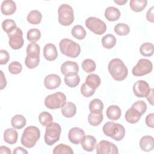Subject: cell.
<instances>
[{"instance_id":"35","label":"cell","mask_w":154,"mask_h":154,"mask_svg":"<svg viewBox=\"0 0 154 154\" xmlns=\"http://www.w3.org/2000/svg\"><path fill=\"white\" fill-rule=\"evenodd\" d=\"M2 28L4 31L8 34L13 32L17 28V26L14 20L10 19H7L2 22Z\"/></svg>"},{"instance_id":"24","label":"cell","mask_w":154,"mask_h":154,"mask_svg":"<svg viewBox=\"0 0 154 154\" xmlns=\"http://www.w3.org/2000/svg\"><path fill=\"white\" fill-rule=\"evenodd\" d=\"M76 112V107L75 103L71 102H67L61 108V113L63 116L67 118L73 117Z\"/></svg>"},{"instance_id":"16","label":"cell","mask_w":154,"mask_h":154,"mask_svg":"<svg viewBox=\"0 0 154 154\" xmlns=\"http://www.w3.org/2000/svg\"><path fill=\"white\" fill-rule=\"evenodd\" d=\"M43 56L49 61H54L58 57V52L55 46L52 43L46 44L43 48Z\"/></svg>"},{"instance_id":"18","label":"cell","mask_w":154,"mask_h":154,"mask_svg":"<svg viewBox=\"0 0 154 154\" xmlns=\"http://www.w3.org/2000/svg\"><path fill=\"white\" fill-rule=\"evenodd\" d=\"M142 114L135 108L131 106L129 108L125 113V119L129 123H137L141 117Z\"/></svg>"},{"instance_id":"20","label":"cell","mask_w":154,"mask_h":154,"mask_svg":"<svg viewBox=\"0 0 154 154\" xmlns=\"http://www.w3.org/2000/svg\"><path fill=\"white\" fill-rule=\"evenodd\" d=\"M1 10L3 14L5 16L14 14L16 10V5L14 1L11 0L4 1L1 6Z\"/></svg>"},{"instance_id":"26","label":"cell","mask_w":154,"mask_h":154,"mask_svg":"<svg viewBox=\"0 0 154 154\" xmlns=\"http://www.w3.org/2000/svg\"><path fill=\"white\" fill-rule=\"evenodd\" d=\"M103 103L99 99H94L89 103V109L91 113L100 114L102 112Z\"/></svg>"},{"instance_id":"40","label":"cell","mask_w":154,"mask_h":154,"mask_svg":"<svg viewBox=\"0 0 154 154\" xmlns=\"http://www.w3.org/2000/svg\"><path fill=\"white\" fill-rule=\"evenodd\" d=\"M64 82L69 87L73 88L78 85L80 82L79 76L77 74L75 75L65 76L64 77Z\"/></svg>"},{"instance_id":"50","label":"cell","mask_w":154,"mask_h":154,"mask_svg":"<svg viewBox=\"0 0 154 154\" xmlns=\"http://www.w3.org/2000/svg\"><path fill=\"white\" fill-rule=\"evenodd\" d=\"M153 92H154V90L153 88L150 89L149 93L146 96L147 100L152 105H153Z\"/></svg>"},{"instance_id":"17","label":"cell","mask_w":154,"mask_h":154,"mask_svg":"<svg viewBox=\"0 0 154 154\" xmlns=\"http://www.w3.org/2000/svg\"><path fill=\"white\" fill-rule=\"evenodd\" d=\"M81 144L84 150L87 152H92L94 150L96 146L97 140L95 137L92 135H85L82 140Z\"/></svg>"},{"instance_id":"4","label":"cell","mask_w":154,"mask_h":154,"mask_svg":"<svg viewBox=\"0 0 154 154\" xmlns=\"http://www.w3.org/2000/svg\"><path fill=\"white\" fill-rule=\"evenodd\" d=\"M59 47L63 55L70 58H76L81 53L79 45L69 38H63L59 43Z\"/></svg>"},{"instance_id":"37","label":"cell","mask_w":154,"mask_h":154,"mask_svg":"<svg viewBox=\"0 0 154 154\" xmlns=\"http://www.w3.org/2000/svg\"><path fill=\"white\" fill-rule=\"evenodd\" d=\"M114 32L119 35H126L129 33L130 28L127 24L119 23L114 26Z\"/></svg>"},{"instance_id":"46","label":"cell","mask_w":154,"mask_h":154,"mask_svg":"<svg viewBox=\"0 0 154 154\" xmlns=\"http://www.w3.org/2000/svg\"><path fill=\"white\" fill-rule=\"evenodd\" d=\"M10 59V55L8 52L4 49L0 51V64L3 65L8 63Z\"/></svg>"},{"instance_id":"42","label":"cell","mask_w":154,"mask_h":154,"mask_svg":"<svg viewBox=\"0 0 154 154\" xmlns=\"http://www.w3.org/2000/svg\"><path fill=\"white\" fill-rule=\"evenodd\" d=\"M8 70L11 74H19L22 70V66L18 61H13L8 66Z\"/></svg>"},{"instance_id":"41","label":"cell","mask_w":154,"mask_h":154,"mask_svg":"<svg viewBox=\"0 0 154 154\" xmlns=\"http://www.w3.org/2000/svg\"><path fill=\"white\" fill-rule=\"evenodd\" d=\"M82 68L87 73H91L96 69V63L91 59H85L82 63Z\"/></svg>"},{"instance_id":"15","label":"cell","mask_w":154,"mask_h":154,"mask_svg":"<svg viewBox=\"0 0 154 154\" xmlns=\"http://www.w3.org/2000/svg\"><path fill=\"white\" fill-rule=\"evenodd\" d=\"M61 82V78L58 75L56 74H50L45 77L44 85L47 89L54 90L60 87Z\"/></svg>"},{"instance_id":"44","label":"cell","mask_w":154,"mask_h":154,"mask_svg":"<svg viewBox=\"0 0 154 154\" xmlns=\"http://www.w3.org/2000/svg\"><path fill=\"white\" fill-rule=\"evenodd\" d=\"M95 90L89 87L85 83H84L81 87V93L85 97H91L94 94Z\"/></svg>"},{"instance_id":"39","label":"cell","mask_w":154,"mask_h":154,"mask_svg":"<svg viewBox=\"0 0 154 154\" xmlns=\"http://www.w3.org/2000/svg\"><path fill=\"white\" fill-rule=\"evenodd\" d=\"M54 154H60V153H68L73 154V151L72 148L64 144H60L56 146L53 150Z\"/></svg>"},{"instance_id":"1","label":"cell","mask_w":154,"mask_h":154,"mask_svg":"<svg viewBox=\"0 0 154 154\" xmlns=\"http://www.w3.org/2000/svg\"><path fill=\"white\" fill-rule=\"evenodd\" d=\"M108 69L110 75L116 81H120L124 80L128 74L127 67L119 58L111 60L109 62Z\"/></svg>"},{"instance_id":"38","label":"cell","mask_w":154,"mask_h":154,"mask_svg":"<svg viewBox=\"0 0 154 154\" xmlns=\"http://www.w3.org/2000/svg\"><path fill=\"white\" fill-rule=\"evenodd\" d=\"M27 39L31 42H36L40 40L41 37V32L38 29L32 28L30 29L26 34Z\"/></svg>"},{"instance_id":"51","label":"cell","mask_w":154,"mask_h":154,"mask_svg":"<svg viewBox=\"0 0 154 154\" xmlns=\"http://www.w3.org/2000/svg\"><path fill=\"white\" fill-rule=\"evenodd\" d=\"M13 153L14 154H19V153H23V154H27L28 151L24 149L22 147H16L14 150H13Z\"/></svg>"},{"instance_id":"33","label":"cell","mask_w":154,"mask_h":154,"mask_svg":"<svg viewBox=\"0 0 154 154\" xmlns=\"http://www.w3.org/2000/svg\"><path fill=\"white\" fill-rule=\"evenodd\" d=\"M140 52L143 56L150 57L153 54L154 46L151 43L146 42L142 44L140 48Z\"/></svg>"},{"instance_id":"48","label":"cell","mask_w":154,"mask_h":154,"mask_svg":"<svg viewBox=\"0 0 154 154\" xmlns=\"http://www.w3.org/2000/svg\"><path fill=\"white\" fill-rule=\"evenodd\" d=\"M153 7H152L147 12L146 14V19L147 20L150 22L153 23L154 22V17H153Z\"/></svg>"},{"instance_id":"25","label":"cell","mask_w":154,"mask_h":154,"mask_svg":"<svg viewBox=\"0 0 154 154\" xmlns=\"http://www.w3.org/2000/svg\"><path fill=\"white\" fill-rule=\"evenodd\" d=\"M40 46L35 42H31L26 47V54L31 58H40Z\"/></svg>"},{"instance_id":"23","label":"cell","mask_w":154,"mask_h":154,"mask_svg":"<svg viewBox=\"0 0 154 154\" xmlns=\"http://www.w3.org/2000/svg\"><path fill=\"white\" fill-rule=\"evenodd\" d=\"M106 114L107 117L111 120H117L120 119L122 115V111L119 106L117 105L109 106L106 111Z\"/></svg>"},{"instance_id":"28","label":"cell","mask_w":154,"mask_h":154,"mask_svg":"<svg viewBox=\"0 0 154 154\" xmlns=\"http://www.w3.org/2000/svg\"><path fill=\"white\" fill-rule=\"evenodd\" d=\"M100 78L96 74H90L85 79V84L91 88L96 90L100 84Z\"/></svg>"},{"instance_id":"19","label":"cell","mask_w":154,"mask_h":154,"mask_svg":"<svg viewBox=\"0 0 154 154\" xmlns=\"http://www.w3.org/2000/svg\"><path fill=\"white\" fill-rule=\"evenodd\" d=\"M140 147L143 151L150 152L154 148V139L150 135L143 136L140 141Z\"/></svg>"},{"instance_id":"53","label":"cell","mask_w":154,"mask_h":154,"mask_svg":"<svg viewBox=\"0 0 154 154\" xmlns=\"http://www.w3.org/2000/svg\"><path fill=\"white\" fill-rule=\"evenodd\" d=\"M127 0H125V1H120V0H118V1H116L114 0V2L116 3V4H117L118 5H124L125 4H126L127 2Z\"/></svg>"},{"instance_id":"36","label":"cell","mask_w":154,"mask_h":154,"mask_svg":"<svg viewBox=\"0 0 154 154\" xmlns=\"http://www.w3.org/2000/svg\"><path fill=\"white\" fill-rule=\"evenodd\" d=\"M38 120L42 125H43V126H46L52 123L53 117L49 112L46 111H43L39 114Z\"/></svg>"},{"instance_id":"29","label":"cell","mask_w":154,"mask_h":154,"mask_svg":"<svg viewBox=\"0 0 154 154\" xmlns=\"http://www.w3.org/2000/svg\"><path fill=\"white\" fill-rule=\"evenodd\" d=\"M42 19V13L36 10L31 11L27 16V21L32 25L39 24Z\"/></svg>"},{"instance_id":"8","label":"cell","mask_w":154,"mask_h":154,"mask_svg":"<svg viewBox=\"0 0 154 154\" xmlns=\"http://www.w3.org/2000/svg\"><path fill=\"white\" fill-rule=\"evenodd\" d=\"M87 28L97 35H102L106 31V25L105 23L99 18L95 17H90L85 22Z\"/></svg>"},{"instance_id":"27","label":"cell","mask_w":154,"mask_h":154,"mask_svg":"<svg viewBox=\"0 0 154 154\" xmlns=\"http://www.w3.org/2000/svg\"><path fill=\"white\" fill-rule=\"evenodd\" d=\"M26 120L25 117L20 114H17L13 116L11 120V126L17 129H20L26 125Z\"/></svg>"},{"instance_id":"34","label":"cell","mask_w":154,"mask_h":154,"mask_svg":"<svg viewBox=\"0 0 154 154\" xmlns=\"http://www.w3.org/2000/svg\"><path fill=\"white\" fill-rule=\"evenodd\" d=\"M103 119L102 112L100 114L90 113L88 116V122L93 126H97L99 125Z\"/></svg>"},{"instance_id":"3","label":"cell","mask_w":154,"mask_h":154,"mask_svg":"<svg viewBox=\"0 0 154 154\" xmlns=\"http://www.w3.org/2000/svg\"><path fill=\"white\" fill-rule=\"evenodd\" d=\"M104 134L116 141H121L125 135V129L123 125L113 122L105 123L102 128Z\"/></svg>"},{"instance_id":"47","label":"cell","mask_w":154,"mask_h":154,"mask_svg":"<svg viewBox=\"0 0 154 154\" xmlns=\"http://www.w3.org/2000/svg\"><path fill=\"white\" fill-rule=\"evenodd\" d=\"M145 122L147 126L153 128L154 127V114L150 113L148 114L146 117Z\"/></svg>"},{"instance_id":"45","label":"cell","mask_w":154,"mask_h":154,"mask_svg":"<svg viewBox=\"0 0 154 154\" xmlns=\"http://www.w3.org/2000/svg\"><path fill=\"white\" fill-rule=\"evenodd\" d=\"M132 106L140 111L142 115L146 112L147 109V105L143 100H138L134 102Z\"/></svg>"},{"instance_id":"7","label":"cell","mask_w":154,"mask_h":154,"mask_svg":"<svg viewBox=\"0 0 154 154\" xmlns=\"http://www.w3.org/2000/svg\"><path fill=\"white\" fill-rule=\"evenodd\" d=\"M58 22L63 26L70 25L74 21L73 10L71 6L64 4L61 5L58 10Z\"/></svg>"},{"instance_id":"2","label":"cell","mask_w":154,"mask_h":154,"mask_svg":"<svg viewBox=\"0 0 154 154\" xmlns=\"http://www.w3.org/2000/svg\"><path fill=\"white\" fill-rule=\"evenodd\" d=\"M40 137L39 129L34 126H29L26 128L21 137V144L26 148H32Z\"/></svg>"},{"instance_id":"12","label":"cell","mask_w":154,"mask_h":154,"mask_svg":"<svg viewBox=\"0 0 154 154\" xmlns=\"http://www.w3.org/2000/svg\"><path fill=\"white\" fill-rule=\"evenodd\" d=\"M150 91L149 84L143 80H138L133 85V91L138 97H146Z\"/></svg>"},{"instance_id":"43","label":"cell","mask_w":154,"mask_h":154,"mask_svg":"<svg viewBox=\"0 0 154 154\" xmlns=\"http://www.w3.org/2000/svg\"><path fill=\"white\" fill-rule=\"evenodd\" d=\"M40 58H31L28 56L25 57V64L26 66L30 69L35 68L39 64Z\"/></svg>"},{"instance_id":"49","label":"cell","mask_w":154,"mask_h":154,"mask_svg":"<svg viewBox=\"0 0 154 154\" xmlns=\"http://www.w3.org/2000/svg\"><path fill=\"white\" fill-rule=\"evenodd\" d=\"M1 72V78H0V89L3 90L7 85V80L5 78V76L3 73V72L2 70L0 71Z\"/></svg>"},{"instance_id":"13","label":"cell","mask_w":154,"mask_h":154,"mask_svg":"<svg viewBox=\"0 0 154 154\" xmlns=\"http://www.w3.org/2000/svg\"><path fill=\"white\" fill-rule=\"evenodd\" d=\"M79 72V66L77 63L71 61H66L61 66V72L64 76H69L77 75Z\"/></svg>"},{"instance_id":"6","label":"cell","mask_w":154,"mask_h":154,"mask_svg":"<svg viewBox=\"0 0 154 154\" xmlns=\"http://www.w3.org/2000/svg\"><path fill=\"white\" fill-rule=\"evenodd\" d=\"M66 103V96L61 92H56L48 95L45 99V106L51 109L62 108Z\"/></svg>"},{"instance_id":"9","label":"cell","mask_w":154,"mask_h":154,"mask_svg":"<svg viewBox=\"0 0 154 154\" xmlns=\"http://www.w3.org/2000/svg\"><path fill=\"white\" fill-rule=\"evenodd\" d=\"M153 65L148 59H140L132 69V74L135 76H142L150 73L152 71Z\"/></svg>"},{"instance_id":"5","label":"cell","mask_w":154,"mask_h":154,"mask_svg":"<svg viewBox=\"0 0 154 154\" xmlns=\"http://www.w3.org/2000/svg\"><path fill=\"white\" fill-rule=\"evenodd\" d=\"M61 128L57 123H52L46 126L44 137L45 142L48 146L54 144L60 140Z\"/></svg>"},{"instance_id":"14","label":"cell","mask_w":154,"mask_h":154,"mask_svg":"<svg viewBox=\"0 0 154 154\" xmlns=\"http://www.w3.org/2000/svg\"><path fill=\"white\" fill-rule=\"evenodd\" d=\"M84 137L85 132L84 130L78 127L71 128L68 133V138L69 141L74 144H78L81 143Z\"/></svg>"},{"instance_id":"22","label":"cell","mask_w":154,"mask_h":154,"mask_svg":"<svg viewBox=\"0 0 154 154\" xmlns=\"http://www.w3.org/2000/svg\"><path fill=\"white\" fill-rule=\"evenodd\" d=\"M120 10L114 7H108L105 11V17L108 21H116L120 18Z\"/></svg>"},{"instance_id":"10","label":"cell","mask_w":154,"mask_h":154,"mask_svg":"<svg viewBox=\"0 0 154 154\" xmlns=\"http://www.w3.org/2000/svg\"><path fill=\"white\" fill-rule=\"evenodd\" d=\"M9 37L8 43L13 49H20L24 43L22 31L17 27L13 32L7 34Z\"/></svg>"},{"instance_id":"31","label":"cell","mask_w":154,"mask_h":154,"mask_svg":"<svg viewBox=\"0 0 154 154\" xmlns=\"http://www.w3.org/2000/svg\"><path fill=\"white\" fill-rule=\"evenodd\" d=\"M116 44V38L112 34H108L102 38V45L106 49H111Z\"/></svg>"},{"instance_id":"11","label":"cell","mask_w":154,"mask_h":154,"mask_svg":"<svg viewBox=\"0 0 154 154\" xmlns=\"http://www.w3.org/2000/svg\"><path fill=\"white\" fill-rule=\"evenodd\" d=\"M96 153L97 154H117V147L108 141L102 140L96 144Z\"/></svg>"},{"instance_id":"30","label":"cell","mask_w":154,"mask_h":154,"mask_svg":"<svg viewBox=\"0 0 154 154\" xmlns=\"http://www.w3.org/2000/svg\"><path fill=\"white\" fill-rule=\"evenodd\" d=\"M147 0H131L129 5L131 10L135 12L142 11L147 6Z\"/></svg>"},{"instance_id":"52","label":"cell","mask_w":154,"mask_h":154,"mask_svg":"<svg viewBox=\"0 0 154 154\" xmlns=\"http://www.w3.org/2000/svg\"><path fill=\"white\" fill-rule=\"evenodd\" d=\"M0 153H7V154H11V152L9 148L6 146H2L0 147Z\"/></svg>"},{"instance_id":"21","label":"cell","mask_w":154,"mask_h":154,"mask_svg":"<svg viewBox=\"0 0 154 154\" xmlns=\"http://www.w3.org/2000/svg\"><path fill=\"white\" fill-rule=\"evenodd\" d=\"M18 133L15 128H8L4 133V141L10 144H14L17 142Z\"/></svg>"},{"instance_id":"32","label":"cell","mask_w":154,"mask_h":154,"mask_svg":"<svg viewBox=\"0 0 154 154\" xmlns=\"http://www.w3.org/2000/svg\"><path fill=\"white\" fill-rule=\"evenodd\" d=\"M72 35L78 40H83L86 36V31L80 25H75L71 30Z\"/></svg>"}]
</instances>
